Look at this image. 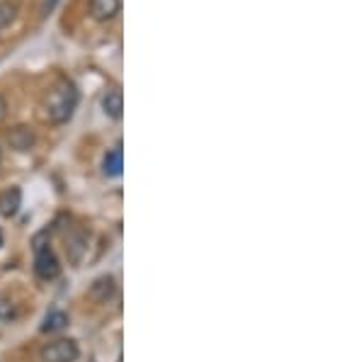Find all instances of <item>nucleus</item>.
Listing matches in <instances>:
<instances>
[{"mask_svg":"<svg viewBox=\"0 0 364 362\" xmlns=\"http://www.w3.org/2000/svg\"><path fill=\"white\" fill-rule=\"evenodd\" d=\"M78 102H80L78 85L70 78H66V75H61L49 87V92H46L44 112L54 124H66V122H70V117L75 115V110H78Z\"/></svg>","mask_w":364,"mask_h":362,"instance_id":"f257e3e1","label":"nucleus"},{"mask_svg":"<svg viewBox=\"0 0 364 362\" xmlns=\"http://www.w3.org/2000/svg\"><path fill=\"white\" fill-rule=\"evenodd\" d=\"M34 275L39 280H44V282L56 280L61 275V262H58L54 248L49 246V241H44V233L34 238Z\"/></svg>","mask_w":364,"mask_h":362,"instance_id":"f03ea898","label":"nucleus"},{"mask_svg":"<svg viewBox=\"0 0 364 362\" xmlns=\"http://www.w3.org/2000/svg\"><path fill=\"white\" fill-rule=\"evenodd\" d=\"M80 355V348L70 338H58V341L46 343L42 348V362H75Z\"/></svg>","mask_w":364,"mask_h":362,"instance_id":"7ed1b4c3","label":"nucleus"},{"mask_svg":"<svg viewBox=\"0 0 364 362\" xmlns=\"http://www.w3.org/2000/svg\"><path fill=\"white\" fill-rule=\"evenodd\" d=\"M102 112L109 117V119H122L124 115V95H122L119 87H109L102 95Z\"/></svg>","mask_w":364,"mask_h":362,"instance_id":"20e7f679","label":"nucleus"},{"mask_svg":"<svg viewBox=\"0 0 364 362\" xmlns=\"http://www.w3.org/2000/svg\"><path fill=\"white\" fill-rule=\"evenodd\" d=\"M122 10V0H90V15L97 22L114 20Z\"/></svg>","mask_w":364,"mask_h":362,"instance_id":"39448f33","label":"nucleus"},{"mask_svg":"<svg viewBox=\"0 0 364 362\" xmlns=\"http://www.w3.org/2000/svg\"><path fill=\"white\" fill-rule=\"evenodd\" d=\"M22 207V190L20 188H8L0 192V214H3L5 219L15 217L17 212H20Z\"/></svg>","mask_w":364,"mask_h":362,"instance_id":"423d86ee","label":"nucleus"},{"mask_svg":"<svg viewBox=\"0 0 364 362\" xmlns=\"http://www.w3.org/2000/svg\"><path fill=\"white\" fill-rule=\"evenodd\" d=\"M8 142L15 151H29L34 146V142H37V137H34L32 127L20 124V127H15V129H10Z\"/></svg>","mask_w":364,"mask_h":362,"instance_id":"0eeeda50","label":"nucleus"},{"mask_svg":"<svg viewBox=\"0 0 364 362\" xmlns=\"http://www.w3.org/2000/svg\"><path fill=\"white\" fill-rule=\"evenodd\" d=\"M122 171H124V154H122V144H117L112 151H107L102 161V173L107 178H119Z\"/></svg>","mask_w":364,"mask_h":362,"instance_id":"6e6552de","label":"nucleus"},{"mask_svg":"<svg viewBox=\"0 0 364 362\" xmlns=\"http://www.w3.org/2000/svg\"><path fill=\"white\" fill-rule=\"evenodd\" d=\"M114 294V277L112 275H105V277H100V280H95V284L90 287V297L95 302H107L109 297Z\"/></svg>","mask_w":364,"mask_h":362,"instance_id":"1a4fd4ad","label":"nucleus"},{"mask_svg":"<svg viewBox=\"0 0 364 362\" xmlns=\"http://www.w3.org/2000/svg\"><path fill=\"white\" fill-rule=\"evenodd\" d=\"M68 326V314H63L61 309H51L42 321V334H56V331Z\"/></svg>","mask_w":364,"mask_h":362,"instance_id":"9d476101","label":"nucleus"},{"mask_svg":"<svg viewBox=\"0 0 364 362\" xmlns=\"http://www.w3.org/2000/svg\"><path fill=\"white\" fill-rule=\"evenodd\" d=\"M15 314L13 304H10L8 299H0V319H10Z\"/></svg>","mask_w":364,"mask_h":362,"instance_id":"9b49d317","label":"nucleus"},{"mask_svg":"<svg viewBox=\"0 0 364 362\" xmlns=\"http://www.w3.org/2000/svg\"><path fill=\"white\" fill-rule=\"evenodd\" d=\"M56 5H58V0H44V3H42V17H49L56 10Z\"/></svg>","mask_w":364,"mask_h":362,"instance_id":"f8f14e48","label":"nucleus"},{"mask_svg":"<svg viewBox=\"0 0 364 362\" xmlns=\"http://www.w3.org/2000/svg\"><path fill=\"white\" fill-rule=\"evenodd\" d=\"M0 246H3V231H0Z\"/></svg>","mask_w":364,"mask_h":362,"instance_id":"ddd939ff","label":"nucleus"},{"mask_svg":"<svg viewBox=\"0 0 364 362\" xmlns=\"http://www.w3.org/2000/svg\"><path fill=\"white\" fill-rule=\"evenodd\" d=\"M0 161H3V149H0Z\"/></svg>","mask_w":364,"mask_h":362,"instance_id":"4468645a","label":"nucleus"}]
</instances>
